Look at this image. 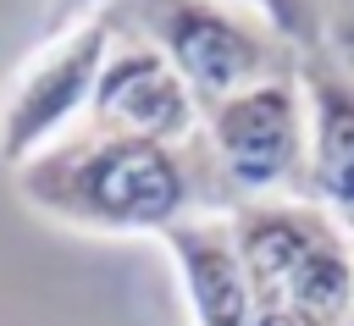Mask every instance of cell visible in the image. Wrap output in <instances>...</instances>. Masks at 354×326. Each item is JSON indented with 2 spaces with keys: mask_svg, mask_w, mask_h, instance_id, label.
<instances>
[{
  "mask_svg": "<svg viewBox=\"0 0 354 326\" xmlns=\"http://www.w3.org/2000/svg\"><path fill=\"white\" fill-rule=\"evenodd\" d=\"M11 177L28 210L111 238H166L188 215L232 210L205 155V138L155 144V138L77 127L61 144L22 160Z\"/></svg>",
  "mask_w": 354,
  "mask_h": 326,
  "instance_id": "cell-1",
  "label": "cell"
},
{
  "mask_svg": "<svg viewBox=\"0 0 354 326\" xmlns=\"http://www.w3.org/2000/svg\"><path fill=\"white\" fill-rule=\"evenodd\" d=\"M238 260L260 315L348 326L354 315V232L315 199H243L227 210Z\"/></svg>",
  "mask_w": 354,
  "mask_h": 326,
  "instance_id": "cell-2",
  "label": "cell"
},
{
  "mask_svg": "<svg viewBox=\"0 0 354 326\" xmlns=\"http://www.w3.org/2000/svg\"><path fill=\"white\" fill-rule=\"evenodd\" d=\"M111 11L183 72L199 105H216L266 77H288L304 55L232 0H111Z\"/></svg>",
  "mask_w": 354,
  "mask_h": 326,
  "instance_id": "cell-3",
  "label": "cell"
},
{
  "mask_svg": "<svg viewBox=\"0 0 354 326\" xmlns=\"http://www.w3.org/2000/svg\"><path fill=\"white\" fill-rule=\"evenodd\" d=\"M205 155L227 188L232 204L243 199H304V160H310V116L299 72L249 83L216 105H205L199 122Z\"/></svg>",
  "mask_w": 354,
  "mask_h": 326,
  "instance_id": "cell-4",
  "label": "cell"
},
{
  "mask_svg": "<svg viewBox=\"0 0 354 326\" xmlns=\"http://www.w3.org/2000/svg\"><path fill=\"white\" fill-rule=\"evenodd\" d=\"M111 33H116V17L105 6L100 17H83V22L61 28V33H44V44L6 77V94H0V160L11 171L88 122V99H94Z\"/></svg>",
  "mask_w": 354,
  "mask_h": 326,
  "instance_id": "cell-5",
  "label": "cell"
},
{
  "mask_svg": "<svg viewBox=\"0 0 354 326\" xmlns=\"http://www.w3.org/2000/svg\"><path fill=\"white\" fill-rule=\"evenodd\" d=\"M199 122H205V105L194 99L183 72L138 28H127L116 17V33H111V50H105V66H100V83H94L83 127L155 138V144H194Z\"/></svg>",
  "mask_w": 354,
  "mask_h": 326,
  "instance_id": "cell-6",
  "label": "cell"
},
{
  "mask_svg": "<svg viewBox=\"0 0 354 326\" xmlns=\"http://www.w3.org/2000/svg\"><path fill=\"white\" fill-rule=\"evenodd\" d=\"M299 88H304V116H310L304 199H315L354 232V66L332 44L304 50Z\"/></svg>",
  "mask_w": 354,
  "mask_h": 326,
  "instance_id": "cell-7",
  "label": "cell"
},
{
  "mask_svg": "<svg viewBox=\"0 0 354 326\" xmlns=\"http://www.w3.org/2000/svg\"><path fill=\"white\" fill-rule=\"evenodd\" d=\"M160 243H166V260H171L183 304H188V326H254L260 309H254V287L238 260L227 210L188 215Z\"/></svg>",
  "mask_w": 354,
  "mask_h": 326,
  "instance_id": "cell-8",
  "label": "cell"
},
{
  "mask_svg": "<svg viewBox=\"0 0 354 326\" xmlns=\"http://www.w3.org/2000/svg\"><path fill=\"white\" fill-rule=\"evenodd\" d=\"M243 11H254L260 22H271L293 50H321L326 44V22H321V0H232Z\"/></svg>",
  "mask_w": 354,
  "mask_h": 326,
  "instance_id": "cell-9",
  "label": "cell"
},
{
  "mask_svg": "<svg viewBox=\"0 0 354 326\" xmlns=\"http://www.w3.org/2000/svg\"><path fill=\"white\" fill-rule=\"evenodd\" d=\"M111 0H44V33H61V28H72V22H83V17H100Z\"/></svg>",
  "mask_w": 354,
  "mask_h": 326,
  "instance_id": "cell-10",
  "label": "cell"
},
{
  "mask_svg": "<svg viewBox=\"0 0 354 326\" xmlns=\"http://www.w3.org/2000/svg\"><path fill=\"white\" fill-rule=\"evenodd\" d=\"M254 326H315V320H299V315H254Z\"/></svg>",
  "mask_w": 354,
  "mask_h": 326,
  "instance_id": "cell-11",
  "label": "cell"
},
{
  "mask_svg": "<svg viewBox=\"0 0 354 326\" xmlns=\"http://www.w3.org/2000/svg\"><path fill=\"white\" fill-rule=\"evenodd\" d=\"M348 326H354V315H348Z\"/></svg>",
  "mask_w": 354,
  "mask_h": 326,
  "instance_id": "cell-12",
  "label": "cell"
}]
</instances>
